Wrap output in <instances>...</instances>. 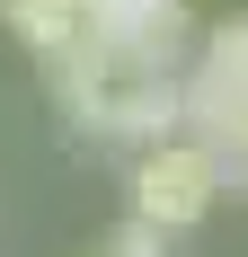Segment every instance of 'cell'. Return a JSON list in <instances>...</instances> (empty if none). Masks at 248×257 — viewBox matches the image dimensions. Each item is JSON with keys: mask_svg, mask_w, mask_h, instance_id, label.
I'll use <instances>...</instances> for the list:
<instances>
[{"mask_svg": "<svg viewBox=\"0 0 248 257\" xmlns=\"http://www.w3.org/2000/svg\"><path fill=\"white\" fill-rule=\"evenodd\" d=\"M53 71V106L71 115L80 133H106V142H169L177 115H186V89H177V62L142 45H106V36H71V45L45 62Z\"/></svg>", "mask_w": 248, "mask_h": 257, "instance_id": "cell-1", "label": "cell"}, {"mask_svg": "<svg viewBox=\"0 0 248 257\" xmlns=\"http://www.w3.org/2000/svg\"><path fill=\"white\" fill-rule=\"evenodd\" d=\"M213 195H222V151L213 142H195V133H169V142H142L133 151V222L142 231H186V222H204L213 213Z\"/></svg>", "mask_w": 248, "mask_h": 257, "instance_id": "cell-2", "label": "cell"}, {"mask_svg": "<svg viewBox=\"0 0 248 257\" xmlns=\"http://www.w3.org/2000/svg\"><path fill=\"white\" fill-rule=\"evenodd\" d=\"M177 89H186L177 133H195V142L222 151L230 133H239V115H248V18H222V27H213V36L195 45V62L177 71Z\"/></svg>", "mask_w": 248, "mask_h": 257, "instance_id": "cell-3", "label": "cell"}, {"mask_svg": "<svg viewBox=\"0 0 248 257\" xmlns=\"http://www.w3.org/2000/svg\"><path fill=\"white\" fill-rule=\"evenodd\" d=\"M80 36L142 45L160 62H177V45H186V0H80Z\"/></svg>", "mask_w": 248, "mask_h": 257, "instance_id": "cell-4", "label": "cell"}, {"mask_svg": "<svg viewBox=\"0 0 248 257\" xmlns=\"http://www.w3.org/2000/svg\"><path fill=\"white\" fill-rule=\"evenodd\" d=\"M0 18H9L18 45H36V53L53 62V53L80 36V0H0Z\"/></svg>", "mask_w": 248, "mask_h": 257, "instance_id": "cell-5", "label": "cell"}, {"mask_svg": "<svg viewBox=\"0 0 248 257\" xmlns=\"http://www.w3.org/2000/svg\"><path fill=\"white\" fill-rule=\"evenodd\" d=\"M222 151H230V160H239V178H248V115H239V133H230Z\"/></svg>", "mask_w": 248, "mask_h": 257, "instance_id": "cell-6", "label": "cell"}]
</instances>
